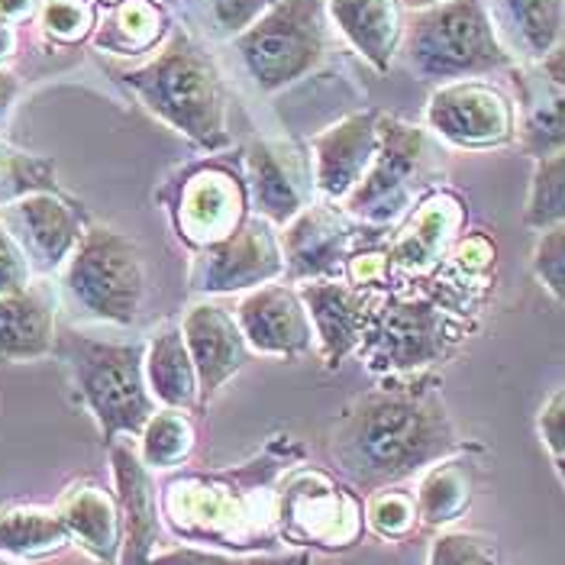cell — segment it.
<instances>
[{
    "label": "cell",
    "mask_w": 565,
    "mask_h": 565,
    "mask_svg": "<svg viewBox=\"0 0 565 565\" xmlns=\"http://www.w3.org/2000/svg\"><path fill=\"white\" fill-rule=\"evenodd\" d=\"M462 449L434 375H388L382 388L349 401L333 424L330 452L359 491L414 479Z\"/></svg>",
    "instance_id": "cell-1"
},
{
    "label": "cell",
    "mask_w": 565,
    "mask_h": 565,
    "mask_svg": "<svg viewBox=\"0 0 565 565\" xmlns=\"http://www.w3.org/2000/svg\"><path fill=\"white\" fill-rule=\"evenodd\" d=\"M305 459V443L271 436L259 452L217 472H178L162 488V514L178 540L223 553H259L278 543V479Z\"/></svg>",
    "instance_id": "cell-2"
},
{
    "label": "cell",
    "mask_w": 565,
    "mask_h": 565,
    "mask_svg": "<svg viewBox=\"0 0 565 565\" xmlns=\"http://www.w3.org/2000/svg\"><path fill=\"white\" fill-rule=\"evenodd\" d=\"M120 82L159 120L188 136L207 152H223L226 132V87L217 62L204 45L194 43L188 30H174L172 40L146 62L120 72Z\"/></svg>",
    "instance_id": "cell-3"
},
{
    "label": "cell",
    "mask_w": 565,
    "mask_h": 565,
    "mask_svg": "<svg viewBox=\"0 0 565 565\" xmlns=\"http://www.w3.org/2000/svg\"><path fill=\"white\" fill-rule=\"evenodd\" d=\"M404 55L417 78L436 85L481 78L514 62L484 0H443L417 10L404 30Z\"/></svg>",
    "instance_id": "cell-4"
},
{
    "label": "cell",
    "mask_w": 565,
    "mask_h": 565,
    "mask_svg": "<svg viewBox=\"0 0 565 565\" xmlns=\"http://www.w3.org/2000/svg\"><path fill=\"white\" fill-rule=\"evenodd\" d=\"M149 295V268L142 249L127 233L87 226L78 249L62 271V301L94 323L130 327L139 320Z\"/></svg>",
    "instance_id": "cell-5"
},
{
    "label": "cell",
    "mask_w": 565,
    "mask_h": 565,
    "mask_svg": "<svg viewBox=\"0 0 565 565\" xmlns=\"http://www.w3.org/2000/svg\"><path fill=\"white\" fill-rule=\"evenodd\" d=\"M62 355L75 372V385L90 407L107 443L117 436H139L149 417L159 411L146 382V347L142 343H110L82 333H65Z\"/></svg>",
    "instance_id": "cell-6"
},
{
    "label": "cell",
    "mask_w": 565,
    "mask_h": 565,
    "mask_svg": "<svg viewBox=\"0 0 565 565\" xmlns=\"http://www.w3.org/2000/svg\"><path fill=\"white\" fill-rule=\"evenodd\" d=\"M246 72L265 94L310 75L330 52L323 0H278L243 36L233 40Z\"/></svg>",
    "instance_id": "cell-7"
},
{
    "label": "cell",
    "mask_w": 565,
    "mask_h": 565,
    "mask_svg": "<svg viewBox=\"0 0 565 565\" xmlns=\"http://www.w3.org/2000/svg\"><path fill=\"white\" fill-rule=\"evenodd\" d=\"M159 201L169 207L174 233L191 253L230 239L253 214L243 152H226L194 162L159 191Z\"/></svg>",
    "instance_id": "cell-8"
},
{
    "label": "cell",
    "mask_w": 565,
    "mask_h": 565,
    "mask_svg": "<svg viewBox=\"0 0 565 565\" xmlns=\"http://www.w3.org/2000/svg\"><path fill=\"white\" fill-rule=\"evenodd\" d=\"M278 540L291 546L349 550L362 540L365 508L352 488L323 469L295 466L278 479Z\"/></svg>",
    "instance_id": "cell-9"
},
{
    "label": "cell",
    "mask_w": 565,
    "mask_h": 565,
    "mask_svg": "<svg viewBox=\"0 0 565 565\" xmlns=\"http://www.w3.org/2000/svg\"><path fill=\"white\" fill-rule=\"evenodd\" d=\"M379 130H382L379 156L343 207L349 217L369 226H388L417 204V194L424 191V178L434 156L427 130L414 124L382 114Z\"/></svg>",
    "instance_id": "cell-10"
},
{
    "label": "cell",
    "mask_w": 565,
    "mask_h": 565,
    "mask_svg": "<svg viewBox=\"0 0 565 565\" xmlns=\"http://www.w3.org/2000/svg\"><path fill=\"white\" fill-rule=\"evenodd\" d=\"M466 337L459 317L434 301H392L382 313H372L365 333V365L379 375H414L443 362Z\"/></svg>",
    "instance_id": "cell-11"
},
{
    "label": "cell",
    "mask_w": 565,
    "mask_h": 565,
    "mask_svg": "<svg viewBox=\"0 0 565 565\" xmlns=\"http://www.w3.org/2000/svg\"><path fill=\"white\" fill-rule=\"evenodd\" d=\"M427 127L456 149H501L518 139V107L504 87L462 78L430 94Z\"/></svg>",
    "instance_id": "cell-12"
},
{
    "label": "cell",
    "mask_w": 565,
    "mask_h": 565,
    "mask_svg": "<svg viewBox=\"0 0 565 565\" xmlns=\"http://www.w3.org/2000/svg\"><path fill=\"white\" fill-rule=\"evenodd\" d=\"M275 230L265 217L249 214L230 239L194 253L191 288L201 295H236L285 278L281 236Z\"/></svg>",
    "instance_id": "cell-13"
},
{
    "label": "cell",
    "mask_w": 565,
    "mask_h": 565,
    "mask_svg": "<svg viewBox=\"0 0 565 565\" xmlns=\"http://www.w3.org/2000/svg\"><path fill=\"white\" fill-rule=\"evenodd\" d=\"M249 211L271 226H288L317 198L313 156L295 139H253L243 152Z\"/></svg>",
    "instance_id": "cell-14"
},
{
    "label": "cell",
    "mask_w": 565,
    "mask_h": 565,
    "mask_svg": "<svg viewBox=\"0 0 565 565\" xmlns=\"http://www.w3.org/2000/svg\"><path fill=\"white\" fill-rule=\"evenodd\" d=\"M0 223L20 243L33 275H52L65 268L87 230V214L58 191L30 194L10 207H0Z\"/></svg>",
    "instance_id": "cell-15"
},
{
    "label": "cell",
    "mask_w": 565,
    "mask_h": 565,
    "mask_svg": "<svg viewBox=\"0 0 565 565\" xmlns=\"http://www.w3.org/2000/svg\"><path fill=\"white\" fill-rule=\"evenodd\" d=\"M278 236L291 281L340 278L355 253V220L333 204H310Z\"/></svg>",
    "instance_id": "cell-16"
},
{
    "label": "cell",
    "mask_w": 565,
    "mask_h": 565,
    "mask_svg": "<svg viewBox=\"0 0 565 565\" xmlns=\"http://www.w3.org/2000/svg\"><path fill=\"white\" fill-rule=\"evenodd\" d=\"M110 466L117 481V508L124 523V543L117 565H149L159 553V494L149 466L139 456L132 436H117L110 443Z\"/></svg>",
    "instance_id": "cell-17"
},
{
    "label": "cell",
    "mask_w": 565,
    "mask_h": 565,
    "mask_svg": "<svg viewBox=\"0 0 565 565\" xmlns=\"http://www.w3.org/2000/svg\"><path fill=\"white\" fill-rule=\"evenodd\" d=\"M236 323L246 337V347L259 355L295 359L313 347V323L305 301L288 285H262L246 291L236 305Z\"/></svg>",
    "instance_id": "cell-18"
},
{
    "label": "cell",
    "mask_w": 565,
    "mask_h": 565,
    "mask_svg": "<svg viewBox=\"0 0 565 565\" xmlns=\"http://www.w3.org/2000/svg\"><path fill=\"white\" fill-rule=\"evenodd\" d=\"M382 114L362 110L347 120L333 124L330 130L313 136V174L317 191L330 201H347L359 188V181L372 169L382 142Z\"/></svg>",
    "instance_id": "cell-19"
},
{
    "label": "cell",
    "mask_w": 565,
    "mask_h": 565,
    "mask_svg": "<svg viewBox=\"0 0 565 565\" xmlns=\"http://www.w3.org/2000/svg\"><path fill=\"white\" fill-rule=\"evenodd\" d=\"M298 295L310 313L313 337L320 340L327 365L340 369L343 359L365 343L369 320H372V298L365 295V288H355L340 278L307 281L305 288H298Z\"/></svg>",
    "instance_id": "cell-20"
},
{
    "label": "cell",
    "mask_w": 565,
    "mask_h": 565,
    "mask_svg": "<svg viewBox=\"0 0 565 565\" xmlns=\"http://www.w3.org/2000/svg\"><path fill=\"white\" fill-rule=\"evenodd\" d=\"M188 352L201 379V407L249 362L246 337L236 323V313L220 305H194L178 323Z\"/></svg>",
    "instance_id": "cell-21"
},
{
    "label": "cell",
    "mask_w": 565,
    "mask_h": 565,
    "mask_svg": "<svg viewBox=\"0 0 565 565\" xmlns=\"http://www.w3.org/2000/svg\"><path fill=\"white\" fill-rule=\"evenodd\" d=\"M466 226V201L446 188H436L430 194H424L411 211L407 220L401 223L397 236H394L392 265H401L407 271H424L443 259L459 233Z\"/></svg>",
    "instance_id": "cell-22"
},
{
    "label": "cell",
    "mask_w": 565,
    "mask_h": 565,
    "mask_svg": "<svg viewBox=\"0 0 565 565\" xmlns=\"http://www.w3.org/2000/svg\"><path fill=\"white\" fill-rule=\"evenodd\" d=\"M58 298L45 281H30L13 295H0V359L30 362L55 349Z\"/></svg>",
    "instance_id": "cell-23"
},
{
    "label": "cell",
    "mask_w": 565,
    "mask_h": 565,
    "mask_svg": "<svg viewBox=\"0 0 565 565\" xmlns=\"http://www.w3.org/2000/svg\"><path fill=\"white\" fill-rule=\"evenodd\" d=\"M327 17L347 36V43L379 72H388L404 43V3L401 0H323Z\"/></svg>",
    "instance_id": "cell-24"
},
{
    "label": "cell",
    "mask_w": 565,
    "mask_h": 565,
    "mask_svg": "<svg viewBox=\"0 0 565 565\" xmlns=\"http://www.w3.org/2000/svg\"><path fill=\"white\" fill-rule=\"evenodd\" d=\"M55 514L68 526L72 540H78L90 556H97L100 563L114 565L120 559V543H124V523H120V508H117V494L94 484L82 481L72 484L58 504Z\"/></svg>",
    "instance_id": "cell-25"
},
{
    "label": "cell",
    "mask_w": 565,
    "mask_h": 565,
    "mask_svg": "<svg viewBox=\"0 0 565 565\" xmlns=\"http://www.w3.org/2000/svg\"><path fill=\"white\" fill-rule=\"evenodd\" d=\"M146 382L156 404L172 411H201V379L181 327H162L146 347Z\"/></svg>",
    "instance_id": "cell-26"
},
{
    "label": "cell",
    "mask_w": 565,
    "mask_h": 565,
    "mask_svg": "<svg viewBox=\"0 0 565 565\" xmlns=\"http://www.w3.org/2000/svg\"><path fill=\"white\" fill-rule=\"evenodd\" d=\"M169 13L159 0H124L97 20L94 45L107 55L139 58L169 40Z\"/></svg>",
    "instance_id": "cell-27"
},
{
    "label": "cell",
    "mask_w": 565,
    "mask_h": 565,
    "mask_svg": "<svg viewBox=\"0 0 565 565\" xmlns=\"http://www.w3.org/2000/svg\"><path fill=\"white\" fill-rule=\"evenodd\" d=\"M476 484H479V466L469 456L452 452V456L434 462L424 472L417 491H414L420 521L427 523V526H449V523H456L472 508Z\"/></svg>",
    "instance_id": "cell-28"
},
{
    "label": "cell",
    "mask_w": 565,
    "mask_h": 565,
    "mask_svg": "<svg viewBox=\"0 0 565 565\" xmlns=\"http://www.w3.org/2000/svg\"><path fill=\"white\" fill-rule=\"evenodd\" d=\"M68 543H72V533L55 511L36 508V504L0 508V553L3 556L40 559V556L58 553Z\"/></svg>",
    "instance_id": "cell-29"
},
{
    "label": "cell",
    "mask_w": 565,
    "mask_h": 565,
    "mask_svg": "<svg viewBox=\"0 0 565 565\" xmlns=\"http://www.w3.org/2000/svg\"><path fill=\"white\" fill-rule=\"evenodd\" d=\"M501 20L526 58H546L563 36L565 0H498Z\"/></svg>",
    "instance_id": "cell-30"
},
{
    "label": "cell",
    "mask_w": 565,
    "mask_h": 565,
    "mask_svg": "<svg viewBox=\"0 0 565 565\" xmlns=\"http://www.w3.org/2000/svg\"><path fill=\"white\" fill-rule=\"evenodd\" d=\"M198 430L184 411L159 407L139 434V456L149 469H178L191 459Z\"/></svg>",
    "instance_id": "cell-31"
},
{
    "label": "cell",
    "mask_w": 565,
    "mask_h": 565,
    "mask_svg": "<svg viewBox=\"0 0 565 565\" xmlns=\"http://www.w3.org/2000/svg\"><path fill=\"white\" fill-rule=\"evenodd\" d=\"M278 0H188L181 13L188 10L194 30L211 40H236L243 36L256 20H262Z\"/></svg>",
    "instance_id": "cell-32"
},
{
    "label": "cell",
    "mask_w": 565,
    "mask_h": 565,
    "mask_svg": "<svg viewBox=\"0 0 565 565\" xmlns=\"http://www.w3.org/2000/svg\"><path fill=\"white\" fill-rule=\"evenodd\" d=\"M40 191H58L55 162L0 142V207H10Z\"/></svg>",
    "instance_id": "cell-33"
},
{
    "label": "cell",
    "mask_w": 565,
    "mask_h": 565,
    "mask_svg": "<svg viewBox=\"0 0 565 565\" xmlns=\"http://www.w3.org/2000/svg\"><path fill=\"white\" fill-rule=\"evenodd\" d=\"M523 220L533 230L565 226V149L556 156L536 159Z\"/></svg>",
    "instance_id": "cell-34"
},
{
    "label": "cell",
    "mask_w": 565,
    "mask_h": 565,
    "mask_svg": "<svg viewBox=\"0 0 565 565\" xmlns=\"http://www.w3.org/2000/svg\"><path fill=\"white\" fill-rule=\"evenodd\" d=\"M521 149L533 159H546L565 149V90L533 104L518 124Z\"/></svg>",
    "instance_id": "cell-35"
},
{
    "label": "cell",
    "mask_w": 565,
    "mask_h": 565,
    "mask_svg": "<svg viewBox=\"0 0 565 565\" xmlns=\"http://www.w3.org/2000/svg\"><path fill=\"white\" fill-rule=\"evenodd\" d=\"M365 523L385 536V540H404L417 530L420 523V511H417V498L404 488H382L372 491L369 504H365Z\"/></svg>",
    "instance_id": "cell-36"
},
{
    "label": "cell",
    "mask_w": 565,
    "mask_h": 565,
    "mask_svg": "<svg viewBox=\"0 0 565 565\" xmlns=\"http://www.w3.org/2000/svg\"><path fill=\"white\" fill-rule=\"evenodd\" d=\"M43 33L58 45H78L97 30L94 0H45L40 10Z\"/></svg>",
    "instance_id": "cell-37"
},
{
    "label": "cell",
    "mask_w": 565,
    "mask_h": 565,
    "mask_svg": "<svg viewBox=\"0 0 565 565\" xmlns=\"http://www.w3.org/2000/svg\"><path fill=\"white\" fill-rule=\"evenodd\" d=\"M427 565H501V553L498 543L484 533L449 530L434 540Z\"/></svg>",
    "instance_id": "cell-38"
},
{
    "label": "cell",
    "mask_w": 565,
    "mask_h": 565,
    "mask_svg": "<svg viewBox=\"0 0 565 565\" xmlns=\"http://www.w3.org/2000/svg\"><path fill=\"white\" fill-rule=\"evenodd\" d=\"M307 553L268 556V553H223V550H201V546H174L152 556L149 565H307Z\"/></svg>",
    "instance_id": "cell-39"
},
{
    "label": "cell",
    "mask_w": 565,
    "mask_h": 565,
    "mask_svg": "<svg viewBox=\"0 0 565 565\" xmlns=\"http://www.w3.org/2000/svg\"><path fill=\"white\" fill-rule=\"evenodd\" d=\"M533 271L546 285V291L565 305V226L543 230L533 249Z\"/></svg>",
    "instance_id": "cell-40"
},
{
    "label": "cell",
    "mask_w": 565,
    "mask_h": 565,
    "mask_svg": "<svg viewBox=\"0 0 565 565\" xmlns=\"http://www.w3.org/2000/svg\"><path fill=\"white\" fill-rule=\"evenodd\" d=\"M33 281V265L20 243L10 236V230L0 223V295H13Z\"/></svg>",
    "instance_id": "cell-41"
},
{
    "label": "cell",
    "mask_w": 565,
    "mask_h": 565,
    "mask_svg": "<svg viewBox=\"0 0 565 565\" xmlns=\"http://www.w3.org/2000/svg\"><path fill=\"white\" fill-rule=\"evenodd\" d=\"M388 268H392L388 249H382V253L365 249V253H352L347 259V278L355 288H372V285H382L388 278Z\"/></svg>",
    "instance_id": "cell-42"
},
{
    "label": "cell",
    "mask_w": 565,
    "mask_h": 565,
    "mask_svg": "<svg viewBox=\"0 0 565 565\" xmlns=\"http://www.w3.org/2000/svg\"><path fill=\"white\" fill-rule=\"evenodd\" d=\"M540 436H543L546 449L553 452V459L565 456V388L546 401V407L540 414Z\"/></svg>",
    "instance_id": "cell-43"
},
{
    "label": "cell",
    "mask_w": 565,
    "mask_h": 565,
    "mask_svg": "<svg viewBox=\"0 0 565 565\" xmlns=\"http://www.w3.org/2000/svg\"><path fill=\"white\" fill-rule=\"evenodd\" d=\"M452 259H456V265H459L462 271L481 275V271H488L491 262H494V246H491L488 236H479V233H476V236H466V239L456 246Z\"/></svg>",
    "instance_id": "cell-44"
},
{
    "label": "cell",
    "mask_w": 565,
    "mask_h": 565,
    "mask_svg": "<svg viewBox=\"0 0 565 565\" xmlns=\"http://www.w3.org/2000/svg\"><path fill=\"white\" fill-rule=\"evenodd\" d=\"M45 0H0V20H7V23H26V20H33L40 10H43Z\"/></svg>",
    "instance_id": "cell-45"
},
{
    "label": "cell",
    "mask_w": 565,
    "mask_h": 565,
    "mask_svg": "<svg viewBox=\"0 0 565 565\" xmlns=\"http://www.w3.org/2000/svg\"><path fill=\"white\" fill-rule=\"evenodd\" d=\"M540 68L550 85L556 90H565V45H556L546 58H540Z\"/></svg>",
    "instance_id": "cell-46"
},
{
    "label": "cell",
    "mask_w": 565,
    "mask_h": 565,
    "mask_svg": "<svg viewBox=\"0 0 565 565\" xmlns=\"http://www.w3.org/2000/svg\"><path fill=\"white\" fill-rule=\"evenodd\" d=\"M17 97H20V78H17L13 72L0 68V127H3L7 114L13 110Z\"/></svg>",
    "instance_id": "cell-47"
},
{
    "label": "cell",
    "mask_w": 565,
    "mask_h": 565,
    "mask_svg": "<svg viewBox=\"0 0 565 565\" xmlns=\"http://www.w3.org/2000/svg\"><path fill=\"white\" fill-rule=\"evenodd\" d=\"M13 52H17V30H13V23L0 20V62H7Z\"/></svg>",
    "instance_id": "cell-48"
},
{
    "label": "cell",
    "mask_w": 565,
    "mask_h": 565,
    "mask_svg": "<svg viewBox=\"0 0 565 565\" xmlns=\"http://www.w3.org/2000/svg\"><path fill=\"white\" fill-rule=\"evenodd\" d=\"M404 7H411V10H427V7H436V3H443V0H401Z\"/></svg>",
    "instance_id": "cell-49"
},
{
    "label": "cell",
    "mask_w": 565,
    "mask_h": 565,
    "mask_svg": "<svg viewBox=\"0 0 565 565\" xmlns=\"http://www.w3.org/2000/svg\"><path fill=\"white\" fill-rule=\"evenodd\" d=\"M159 3H162V7H174V10H181L188 0H159Z\"/></svg>",
    "instance_id": "cell-50"
},
{
    "label": "cell",
    "mask_w": 565,
    "mask_h": 565,
    "mask_svg": "<svg viewBox=\"0 0 565 565\" xmlns=\"http://www.w3.org/2000/svg\"><path fill=\"white\" fill-rule=\"evenodd\" d=\"M556 472H559V479L565 481V456H559V459H556Z\"/></svg>",
    "instance_id": "cell-51"
},
{
    "label": "cell",
    "mask_w": 565,
    "mask_h": 565,
    "mask_svg": "<svg viewBox=\"0 0 565 565\" xmlns=\"http://www.w3.org/2000/svg\"><path fill=\"white\" fill-rule=\"evenodd\" d=\"M0 565H13V563H10V559H7V556H0Z\"/></svg>",
    "instance_id": "cell-52"
}]
</instances>
